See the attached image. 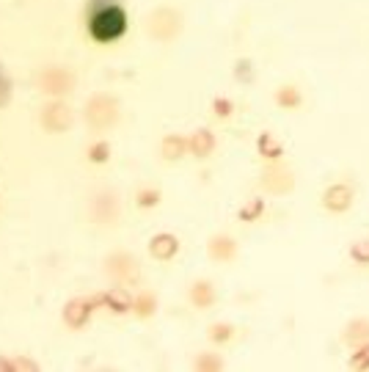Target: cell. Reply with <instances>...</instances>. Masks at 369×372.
Listing matches in <instances>:
<instances>
[{
	"mask_svg": "<svg viewBox=\"0 0 369 372\" xmlns=\"http://www.w3.org/2000/svg\"><path fill=\"white\" fill-rule=\"evenodd\" d=\"M124 25H127L124 11L116 8V6H110V8H102V11L94 17L92 34L99 42H110V39H116V36L124 34Z\"/></svg>",
	"mask_w": 369,
	"mask_h": 372,
	"instance_id": "1",
	"label": "cell"
},
{
	"mask_svg": "<svg viewBox=\"0 0 369 372\" xmlns=\"http://www.w3.org/2000/svg\"><path fill=\"white\" fill-rule=\"evenodd\" d=\"M323 204L331 213H345L353 204V190L347 185H331L323 193Z\"/></svg>",
	"mask_w": 369,
	"mask_h": 372,
	"instance_id": "2",
	"label": "cell"
},
{
	"mask_svg": "<svg viewBox=\"0 0 369 372\" xmlns=\"http://www.w3.org/2000/svg\"><path fill=\"white\" fill-rule=\"evenodd\" d=\"M345 339H347L350 345H361L364 339H369V320H356V323H350L347 331H345Z\"/></svg>",
	"mask_w": 369,
	"mask_h": 372,
	"instance_id": "3",
	"label": "cell"
},
{
	"mask_svg": "<svg viewBox=\"0 0 369 372\" xmlns=\"http://www.w3.org/2000/svg\"><path fill=\"white\" fill-rule=\"evenodd\" d=\"M350 257L359 262V265H369V240H361L350 248Z\"/></svg>",
	"mask_w": 369,
	"mask_h": 372,
	"instance_id": "4",
	"label": "cell"
},
{
	"mask_svg": "<svg viewBox=\"0 0 369 372\" xmlns=\"http://www.w3.org/2000/svg\"><path fill=\"white\" fill-rule=\"evenodd\" d=\"M350 364H353V370H367L369 367V345H364V342L359 345V350H356V356H353Z\"/></svg>",
	"mask_w": 369,
	"mask_h": 372,
	"instance_id": "5",
	"label": "cell"
},
{
	"mask_svg": "<svg viewBox=\"0 0 369 372\" xmlns=\"http://www.w3.org/2000/svg\"><path fill=\"white\" fill-rule=\"evenodd\" d=\"M298 102H301V94H298V89H287V92H281V105L295 108Z\"/></svg>",
	"mask_w": 369,
	"mask_h": 372,
	"instance_id": "6",
	"label": "cell"
}]
</instances>
